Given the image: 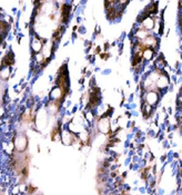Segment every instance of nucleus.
Masks as SVG:
<instances>
[{"instance_id": "f03ea898", "label": "nucleus", "mask_w": 182, "mask_h": 195, "mask_svg": "<svg viewBox=\"0 0 182 195\" xmlns=\"http://www.w3.org/2000/svg\"><path fill=\"white\" fill-rule=\"evenodd\" d=\"M152 55H153L152 50H150V49L144 50V58H147V59H151V57H152Z\"/></svg>"}, {"instance_id": "f257e3e1", "label": "nucleus", "mask_w": 182, "mask_h": 195, "mask_svg": "<svg viewBox=\"0 0 182 195\" xmlns=\"http://www.w3.org/2000/svg\"><path fill=\"white\" fill-rule=\"evenodd\" d=\"M148 102L150 104H154L157 102V95L154 93H150L149 95H148Z\"/></svg>"}]
</instances>
